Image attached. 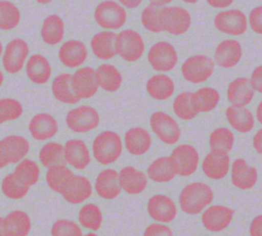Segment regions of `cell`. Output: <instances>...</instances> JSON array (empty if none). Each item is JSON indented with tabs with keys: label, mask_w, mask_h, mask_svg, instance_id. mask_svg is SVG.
Segmentation results:
<instances>
[{
	"label": "cell",
	"mask_w": 262,
	"mask_h": 236,
	"mask_svg": "<svg viewBox=\"0 0 262 236\" xmlns=\"http://www.w3.org/2000/svg\"><path fill=\"white\" fill-rule=\"evenodd\" d=\"M39 4H42V5H45V4H48L50 2H52L53 0H36Z\"/></svg>",
	"instance_id": "60"
},
{
	"label": "cell",
	"mask_w": 262,
	"mask_h": 236,
	"mask_svg": "<svg viewBox=\"0 0 262 236\" xmlns=\"http://www.w3.org/2000/svg\"><path fill=\"white\" fill-rule=\"evenodd\" d=\"M7 236H27L32 228L30 216L24 210L10 211L5 217Z\"/></svg>",
	"instance_id": "37"
},
{
	"label": "cell",
	"mask_w": 262,
	"mask_h": 236,
	"mask_svg": "<svg viewBox=\"0 0 262 236\" xmlns=\"http://www.w3.org/2000/svg\"><path fill=\"white\" fill-rule=\"evenodd\" d=\"M258 181L257 169L249 164L244 158H236L231 166V183L241 190H248Z\"/></svg>",
	"instance_id": "21"
},
{
	"label": "cell",
	"mask_w": 262,
	"mask_h": 236,
	"mask_svg": "<svg viewBox=\"0 0 262 236\" xmlns=\"http://www.w3.org/2000/svg\"><path fill=\"white\" fill-rule=\"evenodd\" d=\"M250 235L262 236V215L255 217L250 225Z\"/></svg>",
	"instance_id": "52"
},
{
	"label": "cell",
	"mask_w": 262,
	"mask_h": 236,
	"mask_svg": "<svg viewBox=\"0 0 262 236\" xmlns=\"http://www.w3.org/2000/svg\"><path fill=\"white\" fill-rule=\"evenodd\" d=\"M181 1H183L184 3H187V4H194V3H196L199 0H181Z\"/></svg>",
	"instance_id": "61"
},
{
	"label": "cell",
	"mask_w": 262,
	"mask_h": 236,
	"mask_svg": "<svg viewBox=\"0 0 262 236\" xmlns=\"http://www.w3.org/2000/svg\"><path fill=\"white\" fill-rule=\"evenodd\" d=\"M0 236H7L5 218H0Z\"/></svg>",
	"instance_id": "58"
},
{
	"label": "cell",
	"mask_w": 262,
	"mask_h": 236,
	"mask_svg": "<svg viewBox=\"0 0 262 236\" xmlns=\"http://www.w3.org/2000/svg\"><path fill=\"white\" fill-rule=\"evenodd\" d=\"M243 56L241 43L234 39H226L220 42L214 53V62L222 68L235 66Z\"/></svg>",
	"instance_id": "17"
},
{
	"label": "cell",
	"mask_w": 262,
	"mask_h": 236,
	"mask_svg": "<svg viewBox=\"0 0 262 236\" xmlns=\"http://www.w3.org/2000/svg\"><path fill=\"white\" fill-rule=\"evenodd\" d=\"M39 159L43 167L50 168L66 162L63 155V145L57 142L44 144L39 151Z\"/></svg>",
	"instance_id": "40"
},
{
	"label": "cell",
	"mask_w": 262,
	"mask_h": 236,
	"mask_svg": "<svg viewBox=\"0 0 262 236\" xmlns=\"http://www.w3.org/2000/svg\"><path fill=\"white\" fill-rule=\"evenodd\" d=\"M20 21L18 7L8 0H0V30L11 31Z\"/></svg>",
	"instance_id": "42"
},
{
	"label": "cell",
	"mask_w": 262,
	"mask_h": 236,
	"mask_svg": "<svg viewBox=\"0 0 262 236\" xmlns=\"http://www.w3.org/2000/svg\"><path fill=\"white\" fill-rule=\"evenodd\" d=\"M0 124H3V121H2V117H1V114H0Z\"/></svg>",
	"instance_id": "64"
},
{
	"label": "cell",
	"mask_w": 262,
	"mask_h": 236,
	"mask_svg": "<svg viewBox=\"0 0 262 236\" xmlns=\"http://www.w3.org/2000/svg\"><path fill=\"white\" fill-rule=\"evenodd\" d=\"M119 3L126 7V8H129V9H134L136 7H138L143 0H118Z\"/></svg>",
	"instance_id": "55"
},
{
	"label": "cell",
	"mask_w": 262,
	"mask_h": 236,
	"mask_svg": "<svg viewBox=\"0 0 262 236\" xmlns=\"http://www.w3.org/2000/svg\"><path fill=\"white\" fill-rule=\"evenodd\" d=\"M124 143L130 154L140 156L149 150L152 140L146 129L142 127H133L125 133Z\"/></svg>",
	"instance_id": "26"
},
{
	"label": "cell",
	"mask_w": 262,
	"mask_h": 236,
	"mask_svg": "<svg viewBox=\"0 0 262 236\" xmlns=\"http://www.w3.org/2000/svg\"><path fill=\"white\" fill-rule=\"evenodd\" d=\"M51 65L48 59L39 53L31 55L26 64V74L31 82L42 85L49 81L51 77Z\"/></svg>",
	"instance_id": "29"
},
{
	"label": "cell",
	"mask_w": 262,
	"mask_h": 236,
	"mask_svg": "<svg viewBox=\"0 0 262 236\" xmlns=\"http://www.w3.org/2000/svg\"><path fill=\"white\" fill-rule=\"evenodd\" d=\"M229 125L239 133H248L255 126V119L250 109L245 106H229L225 111Z\"/></svg>",
	"instance_id": "34"
},
{
	"label": "cell",
	"mask_w": 262,
	"mask_h": 236,
	"mask_svg": "<svg viewBox=\"0 0 262 236\" xmlns=\"http://www.w3.org/2000/svg\"><path fill=\"white\" fill-rule=\"evenodd\" d=\"M0 143L8 163L19 162L25 158L30 149L29 141L19 135H8Z\"/></svg>",
	"instance_id": "30"
},
{
	"label": "cell",
	"mask_w": 262,
	"mask_h": 236,
	"mask_svg": "<svg viewBox=\"0 0 262 236\" xmlns=\"http://www.w3.org/2000/svg\"><path fill=\"white\" fill-rule=\"evenodd\" d=\"M72 86L80 99H88L94 96L99 88L95 69L91 66L78 68L72 75Z\"/></svg>",
	"instance_id": "14"
},
{
	"label": "cell",
	"mask_w": 262,
	"mask_h": 236,
	"mask_svg": "<svg viewBox=\"0 0 262 236\" xmlns=\"http://www.w3.org/2000/svg\"><path fill=\"white\" fill-rule=\"evenodd\" d=\"M150 4L157 5V6H165L170 4L173 0H148Z\"/></svg>",
	"instance_id": "57"
},
{
	"label": "cell",
	"mask_w": 262,
	"mask_h": 236,
	"mask_svg": "<svg viewBox=\"0 0 262 236\" xmlns=\"http://www.w3.org/2000/svg\"><path fill=\"white\" fill-rule=\"evenodd\" d=\"M53 236H82L83 232L79 225L73 221L60 219L57 220L51 228Z\"/></svg>",
	"instance_id": "48"
},
{
	"label": "cell",
	"mask_w": 262,
	"mask_h": 236,
	"mask_svg": "<svg viewBox=\"0 0 262 236\" xmlns=\"http://www.w3.org/2000/svg\"><path fill=\"white\" fill-rule=\"evenodd\" d=\"M256 117L258 120V122L262 125V101L258 104L257 109H256Z\"/></svg>",
	"instance_id": "59"
},
{
	"label": "cell",
	"mask_w": 262,
	"mask_h": 236,
	"mask_svg": "<svg viewBox=\"0 0 262 236\" xmlns=\"http://www.w3.org/2000/svg\"><path fill=\"white\" fill-rule=\"evenodd\" d=\"M29 132L35 140L45 141L56 135L58 132V124L52 114L40 112L31 119Z\"/></svg>",
	"instance_id": "20"
},
{
	"label": "cell",
	"mask_w": 262,
	"mask_h": 236,
	"mask_svg": "<svg viewBox=\"0 0 262 236\" xmlns=\"http://www.w3.org/2000/svg\"><path fill=\"white\" fill-rule=\"evenodd\" d=\"M64 37V22L62 18L53 13L46 16L41 27V38L47 45L54 46L62 41Z\"/></svg>",
	"instance_id": "32"
},
{
	"label": "cell",
	"mask_w": 262,
	"mask_h": 236,
	"mask_svg": "<svg viewBox=\"0 0 262 236\" xmlns=\"http://www.w3.org/2000/svg\"><path fill=\"white\" fill-rule=\"evenodd\" d=\"M145 88L148 95L156 100H167L175 91L173 80L165 74L151 76L147 80Z\"/></svg>",
	"instance_id": "31"
},
{
	"label": "cell",
	"mask_w": 262,
	"mask_h": 236,
	"mask_svg": "<svg viewBox=\"0 0 262 236\" xmlns=\"http://www.w3.org/2000/svg\"><path fill=\"white\" fill-rule=\"evenodd\" d=\"M214 26L223 34L241 36L248 29V18L239 9L221 10L214 17Z\"/></svg>",
	"instance_id": "11"
},
{
	"label": "cell",
	"mask_w": 262,
	"mask_h": 236,
	"mask_svg": "<svg viewBox=\"0 0 262 236\" xmlns=\"http://www.w3.org/2000/svg\"><path fill=\"white\" fill-rule=\"evenodd\" d=\"M147 213L149 217L163 224L171 223L177 217L176 204L171 197L165 194H155L147 201Z\"/></svg>",
	"instance_id": "13"
},
{
	"label": "cell",
	"mask_w": 262,
	"mask_h": 236,
	"mask_svg": "<svg viewBox=\"0 0 262 236\" xmlns=\"http://www.w3.org/2000/svg\"><path fill=\"white\" fill-rule=\"evenodd\" d=\"M161 18L163 31L173 36L185 34L191 26L189 12L181 6H162Z\"/></svg>",
	"instance_id": "7"
},
{
	"label": "cell",
	"mask_w": 262,
	"mask_h": 236,
	"mask_svg": "<svg viewBox=\"0 0 262 236\" xmlns=\"http://www.w3.org/2000/svg\"><path fill=\"white\" fill-rule=\"evenodd\" d=\"M88 51L86 45L76 39L66 41L58 50L59 61L69 68L81 66L86 61Z\"/></svg>",
	"instance_id": "16"
},
{
	"label": "cell",
	"mask_w": 262,
	"mask_h": 236,
	"mask_svg": "<svg viewBox=\"0 0 262 236\" xmlns=\"http://www.w3.org/2000/svg\"><path fill=\"white\" fill-rule=\"evenodd\" d=\"M21 103L13 98H1L0 99V114L3 123L14 121L23 114Z\"/></svg>",
	"instance_id": "47"
},
{
	"label": "cell",
	"mask_w": 262,
	"mask_h": 236,
	"mask_svg": "<svg viewBox=\"0 0 262 236\" xmlns=\"http://www.w3.org/2000/svg\"><path fill=\"white\" fill-rule=\"evenodd\" d=\"M144 236H171L173 235V231L166 225H162L160 223H154L146 227L144 233Z\"/></svg>",
	"instance_id": "50"
},
{
	"label": "cell",
	"mask_w": 262,
	"mask_h": 236,
	"mask_svg": "<svg viewBox=\"0 0 262 236\" xmlns=\"http://www.w3.org/2000/svg\"><path fill=\"white\" fill-rule=\"evenodd\" d=\"M97 195L103 199L112 200L121 193L119 173L114 169H104L96 177L94 184Z\"/></svg>",
	"instance_id": "23"
},
{
	"label": "cell",
	"mask_w": 262,
	"mask_h": 236,
	"mask_svg": "<svg viewBox=\"0 0 262 236\" xmlns=\"http://www.w3.org/2000/svg\"><path fill=\"white\" fill-rule=\"evenodd\" d=\"M30 187L23 183L14 173L5 176L1 183L3 194L10 199H20L27 195Z\"/></svg>",
	"instance_id": "44"
},
{
	"label": "cell",
	"mask_w": 262,
	"mask_h": 236,
	"mask_svg": "<svg viewBox=\"0 0 262 236\" xmlns=\"http://www.w3.org/2000/svg\"><path fill=\"white\" fill-rule=\"evenodd\" d=\"M253 146L259 154H262V129L258 130L256 132V134L254 135V137H253Z\"/></svg>",
	"instance_id": "54"
},
{
	"label": "cell",
	"mask_w": 262,
	"mask_h": 236,
	"mask_svg": "<svg viewBox=\"0 0 262 236\" xmlns=\"http://www.w3.org/2000/svg\"><path fill=\"white\" fill-rule=\"evenodd\" d=\"M64 160L76 170H84L91 161L86 143L80 139H71L63 145Z\"/></svg>",
	"instance_id": "24"
},
{
	"label": "cell",
	"mask_w": 262,
	"mask_h": 236,
	"mask_svg": "<svg viewBox=\"0 0 262 236\" xmlns=\"http://www.w3.org/2000/svg\"><path fill=\"white\" fill-rule=\"evenodd\" d=\"M250 82L255 89V91H258L262 94V64L257 66L251 75Z\"/></svg>",
	"instance_id": "51"
},
{
	"label": "cell",
	"mask_w": 262,
	"mask_h": 236,
	"mask_svg": "<svg viewBox=\"0 0 262 236\" xmlns=\"http://www.w3.org/2000/svg\"><path fill=\"white\" fill-rule=\"evenodd\" d=\"M122 150L123 145L120 135L111 130L99 133L92 143L94 158L104 166L111 164L119 159L122 154Z\"/></svg>",
	"instance_id": "2"
},
{
	"label": "cell",
	"mask_w": 262,
	"mask_h": 236,
	"mask_svg": "<svg viewBox=\"0 0 262 236\" xmlns=\"http://www.w3.org/2000/svg\"><path fill=\"white\" fill-rule=\"evenodd\" d=\"M29 52V44L24 39L15 38L9 41L2 53V64L4 69L11 75L21 70Z\"/></svg>",
	"instance_id": "10"
},
{
	"label": "cell",
	"mask_w": 262,
	"mask_h": 236,
	"mask_svg": "<svg viewBox=\"0 0 262 236\" xmlns=\"http://www.w3.org/2000/svg\"><path fill=\"white\" fill-rule=\"evenodd\" d=\"M234 210L222 204L211 205L202 215V224L210 232H221L232 222Z\"/></svg>",
	"instance_id": "12"
},
{
	"label": "cell",
	"mask_w": 262,
	"mask_h": 236,
	"mask_svg": "<svg viewBox=\"0 0 262 236\" xmlns=\"http://www.w3.org/2000/svg\"><path fill=\"white\" fill-rule=\"evenodd\" d=\"M248 21L254 33L262 35V5L256 6L250 11Z\"/></svg>",
	"instance_id": "49"
},
{
	"label": "cell",
	"mask_w": 262,
	"mask_h": 236,
	"mask_svg": "<svg viewBox=\"0 0 262 236\" xmlns=\"http://www.w3.org/2000/svg\"><path fill=\"white\" fill-rule=\"evenodd\" d=\"M214 60L205 54L189 56L181 65V74L184 80L192 84L206 82L214 73Z\"/></svg>",
	"instance_id": "5"
},
{
	"label": "cell",
	"mask_w": 262,
	"mask_h": 236,
	"mask_svg": "<svg viewBox=\"0 0 262 236\" xmlns=\"http://www.w3.org/2000/svg\"><path fill=\"white\" fill-rule=\"evenodd\" d=\"M214 192L212 188L203 182H193L186 185L179 194V205L187 215H199L212 203Z\"/></svg>",
	"instance_id": "1"
},
{
	"label": "cell",
	"mask_w": 262,
	"mask_h": 236,
	"mask_svg": "<svg viewBox=\"0 0 262 236\" xmlns=\"http://www.w3.org/2000/svg\"><path fill=\"white\" fill-rule=\"evenodd\" d=\"M8 163L5 155H4V152H3V149H2V146H1V143H0V169H3L5 168Z\"/></svg>",
	"instance_id": "56"
},
{
	"label": "cell",
	"mask_w": 262,
	"mask_h": 236,
	"mask_svg": "<svg viewBox=\"0 0 262 236\" xmlns=\"http://www.w3.org/2000/svg\"><path fill=\"white\" fill-rule=\"evenodd\" d=\"M162 6L149 4L141 12L140 20L142 26L148 32L158 34L163 32L162 18H161Z\"/></svg>",
	"instance_id": "46"
},
{
	"label": "cell",
	"mask_w": 262,
	"mask_h": 236,
	"mask_svg": "<svg viewBox=\"0 0 262 236\" xmlns=\"http://www.w3.org/2000/svg\"><path fill=\"white\" fill-rule=\"evenodd\" d=\"M255 89L250 79L239 77L230 82L227 88V100L233 106H246L254 98Z\"/></svg>",
	"instance_id": "25"
},
{
	"label": "cell",
	"mask_w": 262,
	"mask_h": 236,
	"mask_svg": "<svg viewBox=\"0 0 262 236\" xmlns=\"http://www.w3.org/2000/svg\"><path fill=\"white\" fill-rule=\"evenodd\" d=\"M177 175L178 166L172 155L158 157L147 168L148 178L156 183H168Z\"/></svg>",
	"instance_id": "22"
},
{
	"label": "cell",
	"mask_w": 262,
	"mask_h": 236,
	"mask_svg": "<svg viewBox=\"0 0 262 236\" xmlns=\"http://www.w3.org/2000/svg\"><path fill=\"white\" fill-rule=\"evenodd\" d=\"M149 125L155 135L165 144L173 145L180 139L181 130L178 123L164 111L158 110L152 112Z\"/></svg>",
	"instance_id": "8"
},
{
	"label": "cell",
	"mask_w": 262,
	"mask_h": 236,
	"mask_svg": "<svg viewBox=\"0 0 262 236\" xmlns=\"http://www.w3.org/2000/svg\"><path fill=\"white\" fill-rule=\"evenodd\" d=\"M178 166V176L188 177L192 175L198 167L200 161V156L198 150L190 144H180L176 146L171 154Z\"/></svg>",
	"instance_id": "18"
},
{
	"label": "cell",
	"mask_w": 262,
	"mask_h": 236,
	"mask_svg": "<svg viewBox=\"0 0 262 236\" xmlns=\"http://www.w3.org/2000/svg\"><path fill=\"white\" fill-rule=\"evenodd\" d=\"M96 80L98 86L106 92H116L123 83L121 72L111 63H102L96 69Z\"/></svg>",
	"instance_id": "35"
},
{
	"label": "cell",
	"mask_w": 262,
	"mask_h": 236,
	"mask_svg": "<svg viewBox=\"0 0 262 236\" xmlns=\"http://www.w3.org/2000/svg\"><path fill=\"white\" fill-rule=\"evenodd\" d=\"M78 219L85 229L97 231L102 224V213L97 204L87 203L79 210Z\"/></svg>",
	"instance_id": "41"
},
{
	"label": "cell",
	"mask_w": 262,
	"mask_h": 236,
	"mask_svg": "<svg viewBox=\"0 0 262 236\" xmlns=\"http://www.w3.org/2000/svg\"><path fill=\"white\" fill-rule=\"evenodd\" d=\"M233 143L234 135L228 128L225 127L215 129L209 137L210 148L213 151L228 153L233 148Z\"/></svg>",
	"instance_id": "38"
},
{
	"label": "cell",
	"mask_w": 262,
	"mask_h": 236,
	"mask_svg": "<svg viewBox=\"0 0 262 236\" xmlns=\"http://www.w3.org/2000/svg\"><path fill=\"white\" fill-rule=\"evenodd\" d=\"M94 20L102 29L119 30L127 21V11L116 1L104 0L95 7Z\"/></svg>",
	"instance_id": "3"
},
{
	"label": "cell",
	"mask_w": 262,
	"mask_h": 236,
	"mask_svg": "<svg viewBox=\"0 0 262 236\" xmlns=\"http://www.w3.org/2000/svg\"><path fill=\"white\" fill-rule=\"evenodd\" d=\"M219 100V92L212 87H202L191 93L192 106L198 113L212 111L217 107Z\"/></svg>",
	"instance_id": "36"
},
{
	"label": "cell",
	"mask_w": 262,
	"mask_h": 236,
	"mask_svg": "<svg viewBox=\"0 0 262 236\" xmlns=\"http://www.w3.org/2000/svg\"><path fill=\"white\" fill-rule=\"evenodd\" d=\"M59 194L67 202L80 204L91 196L92 185L86 177L74 174L66 183Z\"/></svg>",
	"instance_id": "15"
},
{
	"label": "cell",
	"mask_w": 262,
	"mask_h": 236,
	"mask_svg": "<svg viewBox=\"0 0 262 236\" xmlns=\"http://www.w3.org/2000/svg\"><path fill=\"white\" fill-rule=\"evenodd\" d=\"M116 36L117 34L111 30L96 33L90 41V47L94 56L100 60L114 58L116 55Z\"/></svg>",
	"instance_id": "28"
},
{
	"label": "cell",
	"mask_w": 262,
	"mask_h": 236,
	"mask_svg": "<svg viewBox=\"0 0 262 236\" xmlns=\"http://www.w3.org/2000/svg\"><path fill=\"white\" fill-rule=\"evenodd\" d=\"M51 90L54 98L62 103L76 104L80 101L72 86V75L69 73L57 75L52 82Z\"/></svg>",
	"instance_id": "33"
},
{
	"label": "cell",
	"mask_w": 262,
	"mask_h": 236,
	"mask_svg": "<svg viewBox=\"0 0 262 236\" xmlns=\"http://www.w3.org/2000/svg\"><path fill=\"white\" fill-rule=\"evenodd\" d=\"M14 175L29 187L35 185L40 176V168L38 163L30 158L21 159L13 171Z\"/></svg>",
	"instance_id": "43"
},
{
	"label": "cell",
	"mask_w": 262,
	"mask_h": 236,
	"mask_svg": "<svg viewBox=\"0 0 262 236\" xmlns=\"http://www.w3.org/2000/svg\"><path fill=\"white\" fill-rule=\"evenodd\" d=\"M66 123L69 129L75 133H87L98 127L100 116L94 107L80 105L67 113Z\"/></svg>",
	"instance_id": "6"
},
{
	"label": "cell",
	"mask_w": 262,
	"mask_h": 236,
	"mask_svg": "<svg viewBox=\"0 0 262 236\" xmlns=\"http://www.w3.org/2000/svg\"><path fill=\"white\" fill-rule=\"evenodd\" d=\"M116 54L123 60L135 62L139 60L145 50V44L141 35L131 29L121 31L116 36Z\"/></svg>",
	"instance_id": "4"
},
{
	"label": "cell",
	"mask_w": 262,
	"mask_h": 236,
	"mask_svg": "<svg viewBox=\"0 0 262 236\" xmlns=\"http://www.w3.org/2000/svg\"><path fill=\"white\" fill-rule=\"evenodd\" d=\"M230 168V157L226 152H209L202 162V171L209 179L221 180L226 177Z\"/></svg>",
	"instance_id": "19"
},
{
	"label": "cell",
	"mask_w": 262,
	"mask_h": 236,
	"mask_svg": "<svg viewBox=\"0 0 262 236\" xmlns=\"http://www.w3.org/2000/svg\"><path fill=\"white\" fill-rule=\"evenodd\" d=\"M3 81H4V75H3L2 70L0 69V87H1L2 84H3Z\"/></svg>",
	"instance_id": "62"
},
{
	"label": "cell",
	"mask_w": 262,
	"mask_h": 236,
	"mask_svg": "<svg viewBox=\"0 0 262 236\" xmlns=\"http://www.w3.org/2000/svg\"><path fill=\"white\" fill-rule=\"evenodd\" d=\"M2 53H3V45H2V42L0 41V57H1Z\"/></svg>",
	"instance_id": "63"
},
{
	"label": "cell",
	"mask_w": 262,
	"mask_h": 236,
	"mask_svg": "<svg viewBox=\"0 0 262 236\" xmlns=\"http://www.w3.org/2000/svg\"><path fill=\"white\" fill-rule=\"evenodd\" d=\"M191 93L189 91L182 92L176 96L173 102V110L177 117L183 121H190L199 113L194 110L191 102Z\"/></svg>",
	"instance_id": "45"
},
{
	"label": "cell",
	"mask_w": 262,
	"mask_h": 236,
	"mask_svg": "<svg viewBox=\"0 0 262 236\" xmlns=\"http://www.w3.org/2000/svg\"><path fill=\"white\" fill-rule=\"evenodd\" d=\"M207 3L213 8H226L230 6L234 0H206Z\"/></svg>",
	"instance_id": "53"
},
{
	"label": "cell",
	"mask_w": 262,
	"mask_h": 236,
	"mask_svg": "<svg viewBox=\"0 0 262 236\" xmlns=\"http://www.w3.org/2000/svg\"><path fill=\"white\" fill-rule=\"evenodd\" d=\"M73 175L74 173L64 163L56 164L48 168L46 173V183L51 190L59 194Z\"/></svg>",
	"instance_id": "39"
},
{
	"label": "cell",
	"mask_w": 262,
	"mask_h": 236,
	"mask_svg": "<svg viewBox=\"0 0 262 236\" xmlns=\"http://www.w3.org/2000/svg\"><path fill=\"white\" fill-rule=\"evenodd\" d=\"M147 60L155 70L162 73L170 72L178 62V53L171 43L160 41L149 48Z\"/></svg>",
	"instance_id": "9"
},
{
	"label": "cell",
	"mask_w": 262,
	"mask_h": 236,
	"mask_svg": "<svg viewBox=\"0 0 262 236\" xmlns=\"http://www.w3.org/2000/svg\"><path fill=\"white\" fill-rule=\"evenodd\" d=\"M119 182L121 188L131 195L140 194L147 187L146 175L132 166H127L120 171Z\"/></svg>",
	"instance_id": "27"
}]
</instances>
